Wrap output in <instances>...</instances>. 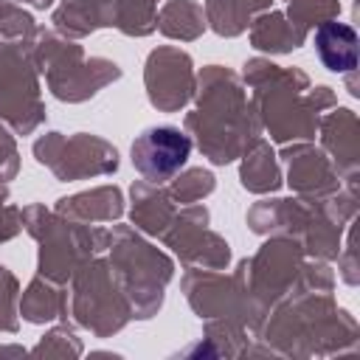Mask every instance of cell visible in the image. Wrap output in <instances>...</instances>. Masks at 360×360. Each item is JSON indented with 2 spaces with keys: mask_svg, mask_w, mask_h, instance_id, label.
Instances as JSON below:
<instances>
[{
  "mask_svg": "<svg viewBox=\"0 0 360 360\" xmlns=\"http://www.w3.org/2000/svg\"><path fill=\"white\" fill-rule=\"evenodd\" d=\"M191 155V138L177 127H149L143 129L129 149V160L135 172L152 183L169 180L177 174Z\"/></svg>",
  "mask_w": 360,
  "mask_h": 360,
  "instance_id": "6da1fadb",
  "label": "cell"
},
{
  "mask_svg": "<svg viewBox=\"0 0 360 360\" xmlns=\"http://www.w3.org/2000/svg\"><path fill=\"white\" fill-rule=\"evenodd\" d=\"M315 53L323 68L335 73H349L357 68V31L346 22H321L315 31Z\"/></svg>",
  "mask_w": 360,
  "mask_h": 360,
  "instance_id": "7a4b0ae2",
  "label": "cell"
}]
</instances>
